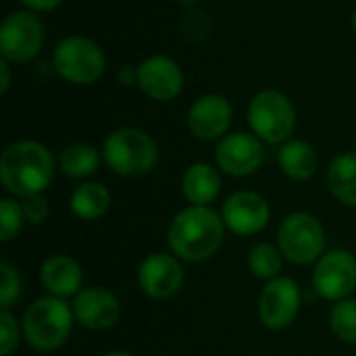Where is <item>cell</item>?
Segmentation results:
<instances>
[{
	"label": "cell",
	"mask_w": 356,
	"mask_h": 356,
	"mask_svg": "<svg viewBox=\"0 0 356 356\" xmlns=\"http://www.w3.org/2000/svg\"><path fill=\"white\" fill-rule=\"evenodd\" d=\"M355 154H356V140H355Z\"/></svg>",
	"instance_id": "d6a6232c"
},
{
	"label": "cell",
	"mask_w": 356,
	"mask_h": 356,
	"mask_svg": "<svg viewBox=\"0 0 356 356\" xmlns=\"http://www.w3.org/2000/svg\"><path fill=\"white\" fill-rule=\"evenodd\" d=\"M138 284L142 292L154 300L171 298L184 286V267L175 254L152 252L140 263Z\"/></svg>",
	"instance_id": "4fadbf2b"
},
{
	"label": "cell",
	"mask_w": 356,
	"mask_h": 356,
	"mask_svg": "<svg viewBox=\"0 0 356 356\" xmlns=\"http://www.w3.org/2000/svg\"><path fill=\"white\" fill-rule=\"evenodd\" d=\"M71 211L81 221L100 219L111 207V192L100 181H83L71 194Z\"/></svg>",
	"instance_id": "ffe728a7"
},
{
	"label": "cell",
	"mask_w": 356,
	"mask_h": 356,
	"mask_svg": "<svg viewBox=\"0 0 356 356\" xmlns=\"http://www.w3.org/2000/svg\"><path fill=\"white\" fill-rule=\"evenodd\" d=\"M44 27L33 10H13L0 23V54L8 63H27L42 50Z\"/></svg>",
	"instance_id": "ba28073f"
},
{
	"label": "cell",
	"mask_w": 356,
	"mask_h": 356,
	"mask_svg": "<svg viewBox=\"0 0 356 356\" xmlns=\"http://www.w3.org/2000/svg\"><path fill=\"white\" fill-rule=\"evenodd\" d=\"M332 332L346 344H356V300L346 298L334 305L330 313Z\"/></svg>",
	"instance_id": "cb8c5ba5"
},
{
	"label": "cell",
	"mask_w": 356,
	"mask_h": 356,
	"mask_svg": "<svg viewBox=\"0 0 356 356\" xmlns=\"http://www.w3.org/2000/svg\"><path fill=\"white\" fill-rule=\"evenodd\" d=\"M248 123L252 134L263 142L284 144L294 134L296 108L286 94L263 90L248 104Z\"/></svg>",
	"instance_id": "5b68a950"
},
{
	"label": "cell",
	"mask_w": 356,
	"mask_h": 356,
	"mask_svg": "<svg viewBox=\"0 0 356 356\" xmlns=\"http://www.w3.org/2000/svg\"><path fill=\"white\" fill-rule=\"evenodd\" d=\"M21 4H25L33 13H46V10L56 8L60 4V0H21Z\"/></svg>",
	"instance_id": "f1b7e54d"
},
{
	"label": "cell",
	"mask_w": 356,
	"mask_h": 356,
	"mask_svg": "<svg viewBox=\"0 0 356 356\" xmlns=\"http://www.w3.org/2000/svg\"><path fill=\"white\" fill-rule=\"evenodd\" d=\"M353 27H355V31H356V10H355V15H353Z\"/></svg>",
	"instance_id": "1f68e13d"
},
{
	"label": "cell",
	"mask_w": 356,
	"mask_h": 356,
	"mask_svg": "<svg viewBox=\"0 0 356 356\" xmlns=\"http://www.w3.org/2000/svg\"><path fill=\"white\" fill-rule=\"evenodd\" d=\"M300 313V290L290 277H277L265 284L259 298V317L267 330L280 332L294 323Z\"/></svg>",
	"instance_id": "30bf717a"
},
{
	"label": "cell",
	"mask_w": 356,
	"mask_h": 356,
	"mask_svg": "<svg viewBox=\"0 0 356 356\" xmlns=\"http://www.w3.org/2000/svg\"><path fill=\"white\" fill-rule=\"evenodd\" d=\"M21 334H23V330L19 327L17 319L8 311H2L0 313V355H13L19 346Z\"/></svg>",
	"instance_id": "4316f807"
},
{
	"label": "cell",
	"mask_w": 356,
	"mask_h": 356,
	"mask_svg": "<svg viewBox=\"0 0 356 356\" xmlns=\"http://www.w3.org/2000/svg\"><path fill=\"white\" fill-rule=\"evenodd\" d=\"M221 219L225 227L236 236H254L263 232L271 219L269 202L250 190L234 192L221 209Z\"/></svg>",
	"instance_id": "7c38bea8"
},
{
	"label": "cell",
	"mask_w": 356,
	"mask_h": 356,
	"mask_svg": "<svg viewBox=\"0 0 356 356\" xmlns=\"http://www.w3.org/2000/svg\"><path fill=\"white\" fill-rule=\"evenodd\" d=\"M248 267L259 280H277L284 267V254L273 244H257L248 252Z\"/></svg>",
	"instance_id": "603a6c76"
},
{
	"label": "cell",
	"mask_w": 356,
	"mask_h": 356,
	"mask_svg": "<svg viewBox=\"0 0 356 356\" xmlns=\"http://www.w3.org/2000/svg\"><path fill=\"white\" fill-rule=\"evenodd\" d=\"M234 119V108L229 100L221 94L200 96L188 111V127L194 138L211 142L225 138Z\"/></svg>",
	"instance_id": "2e32d148"
},
{
	"label": "cell",
	"mask_w": 356,
	"mask_h": 356,
	"mask_svg": "<svg viewBox=\"0 0 356 356\" xmlns=\"http://www.w3.org/2000/svg\"><path fill=\"white\" fill-rule=\"evenodd\" d=\"M217 167L232 177H246L261 169L265 161V142L248 131L227 134L215 150Z\"/></svg>",
	"instance_id": "8fae6325"
},
{
	"label": "cell",
	"mask_w": 356,
	"mask_h": 356,
	"mask_svg": "<svg viewBox=\"0 0 356 356\" xmlns=\"http://www.w3.org/2000/svg\"><path fill=\"white\" fill-rule=\"evenodd\" d=\"M54 71L69 83L90 86L96 83L106 67L102 48L83 35H69L60 40L52 54Z\"/></svg>",
	"instance_id": "8992f818"
},
{
	"label": "cell",
	"mask_w": 356,
	"mask_h": 356,
	"mask_svg": "<svg viewBox=\"0 0 356 356\" xmlns=\"http://www.w3.org/2000/svg\"><path fill=\"white\" fill-rule=\"evenodd\" d=\"M327 188L332 196L346 204L356 207V154H338L327 167Z\"/></svg>",
	"instance_id": "44dd1931"
},
{
	"label": "cell",
	"mask_w": 356,
	"mask_h": 356,
	"mask_svg": "<svg viewBox=\"0 0 356 356\" xmlns=\"http://www.w3.org/2000/svg\"><path fill=\"white\" fill-rule=\"evenodd\" d=\"M277 248L294 265L317 263L325 250V229L311 213H292L277 227Z\"/></svg>",
	"instance_id": "52a82bcc"
},
{
	"label": "cell",
	"mask_w": 356,
	"mask_h": 356,
	"mask_svg": "<svg viewBox=\"0 0 356 356\" xmlns=\"http://www.w3.org/2000/svg\"><path fill=\"white\" fill-rule=\"evenodd\" d=\"M23 223H25V215H23L21 202L13 198H2L0 200V240L10 242L15 236H19Z\"/></svg>",
	"instance_id": "d4e9b609"
},
{
	"label": "cell",
	"mask_w": 356,
	"mask_h": 356,
	"mask_svg": "<svg viewBox=\"0 0 356 356\" xmlns=\"http://www.w3.org/2000/svg\"><path fill=\"white\" fill-rule=\"evenodd\" d=\"M0 73H2V79H0V94H6L8 92V86H10V63L8 60H0Z\"/></svg>",
	"instance_id": "f546056e"
},
{
	"label": "cell",
	"mask_w": 356,
	"mask_h": 356,
	"mask_svg": "<svg viewBox=\"0 0 356 356\" xmlns=\"http://www.w3.org/2000/svg\"><path fill=\"white\" fill-rule=\"evenodd\" d=\"M73 315L79 325L92 332L111 330L121 317V305L117 296L106 288H83L73 296Z\"/></svg>",
	"instance_id": "9a60e30c"
},
{
	"label": "cell",
	"mask_w": 356,
	"mask_h": 356,
	"mask_svg": "<svg viewBox=\"0 0 356 356\" xmlns=\"http://www.w3.org/2000/svg\"><path fill=\"white\" fill-rule=\"evenodd\" d=\"M23 294V280L19 275V271L2 261L0 263V309L8 311Z\"/></svg>",
	"instance_id": "484cf974"
},
{
	"label": "cell",
	"mask_w": 356,
	"mask_h": 356,
	"mask_svg": "<svg viewBox=\"0 0 356 356\" xmlns=\"http://www.w3.org/2000/svg\"><path fill=\"white\" fill-rule=\"evenodd\" d=\"M225 229L221 215L211 207H188L173 217L167 242L179 261L202 263L221 248Z\"/></svg>",
	"instance_id": "6da1fadb"
},
{
	"label": "cell",
	"mask_w": 356,
	"mask_h": 356,
	"mask_svg": "<svg viewBox=\"0 0 356 356\" xmlns=\"http://www.w3.org/2000/svg\"><path fill=\"white\" fill-rule=\"evenodd\" d=\"M277 165L286 177L294 181H307L315 175L319 167V156L309 142L288 140L277 152Z\"/></svg>",
	"instance_id": "d6986e66"
},
{
	"label": "cell",
	"mask_w": 356,
	"mask_h": 356,
	"mask_svg": "<svg viewBox=\"0 0 356 356\" xmlns=\"http://www.w3.org/2000/svg\"><path fill=\"white\" fill-rule=\"evenodd\" d=\"M21 207H23L25 221H27V223H33V225H42V223L48 219V215H50L48 200H46L42 194H35V196H27V198H23Z\"/></svg>",
	"instance_id": "83f0119b"
},
{
	"label": "cell",
	"mask_w": 356,
	"mask_h": 356,
	"mask_svg": "<svg viewBox=\"0 0 356 356\" xmlns=\"http://www.w3.org/2000/svg\"><path fill=\"white\" fill-rule=\"evenodd\" d=\"M221 192V175L209 163H194L181 179V194L190 207H209Z\"/></svg>",
	"instance_id": "ac0fdd59"
},
{
	"label": "cell",
	"mask_w": 356,
	"mask_h": 356,
	"mask_svg": "<svg viewBox=\"0 0 356 356\" xmlns=\"http://www.w3.org/2000/svg\"><path fill=\"white\" fill-rule=\"evenodd\" d=\"M102 161L117 175L140 177L156 167L159 146L146 131L138 127H121L104 140Z\"/></svg>",
	"instance_id": "277c9868"
},
{
	"label": "cell",
	"mask_w": 356,
	"mask_h": 356,
	"mask_svg": "<svg viewBox=\"0 0 356 356\" xmlns=\"http://www.w3.org/2000/svg\"><path fill=\"white\" fill-rule=\"evenodd\" d=\"M102 356H134V355H129V353H125V350H111V353H104Z\"/></svg>",
	"instance_id": "4dcf8cb0"
},
{
	"label": "cell",
	"mask_w": 356,
	"mask_h": 356,
	"mask_svg": "<svg viewBox=\"0 0 356 356\" xmlns=\"http://www.w3.org/2000/svg\"><path fill=\"white\" fill-rule=\"evenodd\" d=\"M136 79L140 90L156 102H169L184 90L181 67L165 54L144 58L136 71Z\"/></svg>",
	"instance_id": "5bb4252c"
},
{
	"label": "cell",
	"mask_w": 356,
	"mask_h": 356,
	"mask_svg": "<svg viewBox=\"0 0 356 356\" xmlns=\"http://www.w3.org/2000/svg\"><path fill=\"white\" fill-rule=\"evenodd\" d=\"M52 152L35 140H19L4 148L0 156V181L17 198L42 194L54 177Z\"/></svg>",
	"instance_id": "7a4b0ae2"
},
{
	"label": "cell",
	"mask_w": 356,
	"mask_h": 356,
	"mask_svg": "<svg viewBox=\"0 0 356 356\" xmlns=\"http://www.w3.org/2000/svg\"><path fill=\"white\" fill-rule=\"evenodd\" d=\"M73 321V309L63 298L44 296L27 307L21 330L31 348L40 353H52L69 340Z\"/></svg>",
	"instance_id": "3957f363"
},
{
	"label": "cell",
	"mask_w": 356,
	"mask_h": 356,
	"mask_svg": "<svg viewBox=\"0 0 356 356\" xmlns=\"http://www.w3.org/2000/svg\"><path fill=\"white\" fill-rule=\"evenodd\" d=\"M100 167V152L83 142L69 144L58 156V169L71 179H83Z\"/></svg>",
	"instance_id": "7402d4cb"
},
{
	"label": "cell",
	"mask_w": 356,
	"mask_h": 356,
	"mask_svg": "<svg viewBox=\"0 0 356 356\" xmlns=\"http://www.w3.org/2000/svg\"><path fill=\"white\" fill-rule=\"evenodd\" d=\"M40 282L48 292V296H56L65 300L81 290L83 271L77 265V261H73L71 257L52 254L40 267Z\"/></svg>",
	"instance_id": "e0dca14e"
},
{
	"label": "cell",
	"mask_w": 356,
	"mask_h": 356,
	"mask_svg": "<svg viewBox=\"0 0 356 356\" xmlns=\"http://www.w3.org/2000/svg\"><path fill=\"white\" fill-rule=\"evenodd\" d=\"M356 288V257L348 250L325 252L313 269V290L330 302L346 300Z\"/></svg>",
	"instance_id": "9c48e42d"
}]
</instances>
